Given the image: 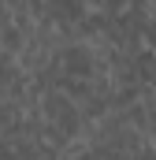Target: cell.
I'll return each mask as SVG.
<instances>
[{
    "instance_id": "cell-1",
    "label": "cell",
    "mask_w": 156,
    "mask_h": 160,
    "mask_svg": "<svg viewBox=\"0 0 156 160\" xmlns=\"http://www.w3.org/2000/svg\"><path fill=\"white\" fill-rule=\"evenodd\" d=\"M100 8H104V11H112V15H123V11L130 8V0H104Z\"/></svg>"
},
{
    "instance_id": "cell-2",
    "label": "cell",
    "mask_w": 156,
    "mask_h": 160,
    "mask_svg": "<svg viewBox=\"0 0 156 160\" xmlns=\"http://www.w3.org/2000/svg\"><path fill=\"white\" fill-rule=\"evenodd\" d=\"M149 8H153V15H156V0H149Z\"/></svg>"
}]
</instances>
